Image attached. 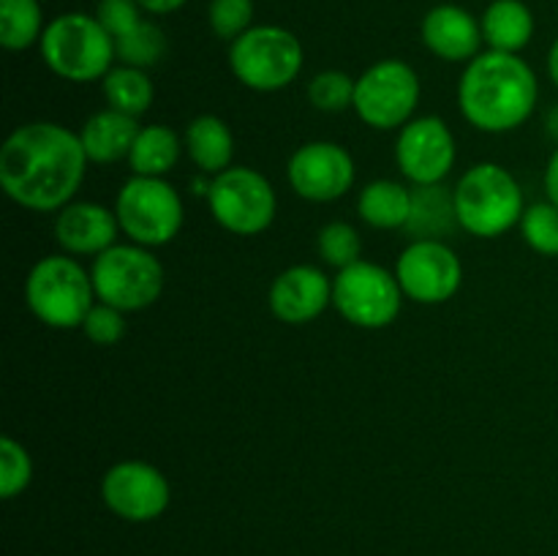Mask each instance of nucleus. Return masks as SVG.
Masks as SVG:
<instances>
[{
  "label": "nucleus",
  "instance_id": "1",
  "mask_svg": "<svg viewBox=\"0 0 558 556\" xmlns=\"http://www.w3.org/2000/svg\"><path fill=\"white\" fill-rule=\"evenodd\" d=\"M80 134L52 120L25 123L0 147V185L31 213H60L71 205L87 172Z\"/></svg>",
  "mask_w": 558,
  "mask_h": 556
},
{
  "label": "nucleus",
  "instance_id": "2",
  "mask_svg": "<svg viewBox=\"0 0 558 556\" xmlns=\"http://www.w3.org/2000/svg\"><path fill=\"white\" fill-rule=\"evenodd\" d=\"M539 82L521 55L483 49L469 60L458 82L463 120L485 134H507L526 123L537 109Z\"/></svg>",
  "mask_w": 558,
  "mask_h": 556
},
{
  "label": "nucleus",
  "instance_id": "3",
  "mask_svg": "<svg viewBox=\"0 0 558 556\" xmlns=\"http://www.w3.org/2000/svg\"><path fill=\"white\" fill-rule=\"evenodd\" d=\"M38 52L54 76L74 85L101 82L118 63L114 38L96 14L85 11H69L49 20L38 41Z\"/></svg>",
  "mask_w": 558,
  "mask_h": 556
},
{
  "label": "nucleus",
  "instance_id": "4",
  "mask_svg": "<svg viewBox=\"0 0 558 556\" xmlns=\"http://www.w3.org/2000/svg\"><path fill=\"white\" fill-rule=\"evenodd\" d=\"M456 194L458 223L474 238L494 240L518 227L526 213L523 189L515 174L494 161H480L458 178Z\"/></svg>",
  "mask_w": 558,
  "mask_h": 556
},
{
  "label": "nucleus",
  "instance_id": "5",
  "mask_svg": "<svg viewBox=\"0 0 558 556\" xmlns=\"http://www.w3.org/2000/svg\"><path fill=\"white\" fill-rule=\"evenodd\" d=\"M25 300L31 314L54 330L82 327L98 303L90 270L71 254L41 256L25 278Z\"/></svg>",
  "mask_w": 558,
  "mask_h": 556
},
{
  "label": "nucleus",
  "instance_id": "6",
  "mask_svg": "<svg viewBox=\"0 0 558 556\" xmlns=\"http://www.w3.org/2000/svg\"><path fill=\"white\" fill-rule=\"evenodd\" d=\"M305 63V49L281 25H254L229 44L234 80L254 93H278L292 85Z\"/></svg>",
  "mask_w": 558,
  "mask_h": 556
},
{
  "label": "nucleus",
  "instance_id": "7",
  "mask_svg": "<svg viewBox=\"0 0 558 556\" xmlns=\"http://www.w3.org/2000/svg\"><path fill=\"white\" fill-rule=\"evenodd\" d=\"M90 278L98 303L136 314V311L150 309L161 298L167 276L153 249L136 243H114L104 254L93 256Z\"/></svg>",
  "mask_w": 558,
  "mask_h": 556
},
{
  "label": "nucleus",
  "instance_id": "8",
  "mask_svg": "<svg viewBox=\"0 0 558 556\" xmlns=\"http://www.w3.org/2000/svg\"><path fill=\"white\" fill-rule=\"evenodd\" d=\"M120 232L136 245L161 249L172 243L185 221V207L174 185L167 178L131 174L114 200Z\"/></svg>",
  "mask_w": 558,
  "mask_h": 556
},
{
  "label": "nucleus",
  "instance_id": "9",
  "mask_svg": "<svg viewBox=\"0 0 558 556\" xmlns=\"http://www.w3.org/2000/svg\"><path fill=\"white\" fill-rule=\"evenodd\" d=\"M423 85L407 60L385 58L354 82V112L374 131H401L420 107Z\"/></svg>",
  "mask_w": 558,
  "mask_h": 556
},
{
  "label": "nucleus",
  "instance_id": "10",
  "mask_svg": "<svg viewBox=\"0 0 558 556\" xmlns=\"http://www.w3.org/2000/svg\"><path fill=\"white\" fill-rule=\"evenodd\" d=\"M207 207L221 229L240 238H254L267 232L276 221L278 196L259 169L232 164L210 180Z\"/></svg>",
  "mask_w": 558,
  "mask_h": 556
},
{
  "label": "nucleus",
  "instance_id": "11",
  "mask_svg": "<svg viewBox=\"0 0 558 556\" xmlns=\"http://www.w3.org/2000/svg\"><path fill=\"white\" fill-rule=\"evenodd\" d=\"M332 305L349 325L385 330L401 314L403 289L396 273L376 262L360 259L332 278Z\"/></svg>",
  "mask_w": 558,
  "mask_h": 556
},
{
  "label": "nucleus",
  "instance_id": "12",
  "mask_svg": "<svg viewBox=\"0 0 558 556\" xmlns=\"http://www.w3.org/2000/svg\"><path fill=\"white\" fill-rule=\"evenodd\" d=\"M396 278L403 298L420 305H441L463 283L461 256L445 240H412L396 262Z\"/></svg>",
  "mask_w": 558,
  "mask_h": 556
},
{
  "label": "nucleus",
  "instance_id": "13",
  "mask_svg": "<svg viewBox=\"0 0 558 556\" xmlns=\"http://www.w3.org/2000/svg\"><path fill=\"white\" fill-rule=\"evenodd\" d=\"M101 501L129 523H150L172 501L167 474L147 461H120L101 478Z\"/></svg>",
  "mask_w": 558,
  "mask_h": 556
},
{
  "label": "nucleus",
  "instance_id": "14",
  "mask_svg": "<svg viewBox=\"0 0 558 556\" xmlns=\"http://www.w3.org/2000/svg\"><path fill=\"white\" fill-rule=\"evenodd\" d=\"M458 161L456 134L436 114L414 118L398 131L396 164L412 185L445 183Z\"/></svg>",
  "mask_w": 558,
  "mask_h": 556
},
{
  "label": "nucleus",
  "instance_id": "15",
  "mask_svg": "<svg viewBox=\"0 0 558 556\" xmlns=\"http://www.w3.org/2000/svg\"><path fill=\"white\" fill-rule=\"evenodd\" d=\"M357 167L352 153L338 142H305L287 164V180L294 194L305 202L327 205L352 191Z\"/></svg>",
  "mask_w": 558,
  "mask_h": 556
},
{
  "label": "nucleus",
  "instance_id": "16",
  "mask_svg": "<svg viewBox=\"0 0 558 556\" xmlns=\"http://www.w3.org/2000/svg\"><path fill=\"white\" fill-rule=\"evenodd\" d=\"M267 303L283 325H308L332 305V278L316 265H292L272 278Z\"/></svg>",
  "mask_w": 558,
  "mask_h": 556
},
{
  "label": "nucleus",
  "instance_id": "17",
  "mask_svg": "<svg viewBox=\"0 0 558 556\" xmlns=\"http://www.w3.org/2000/svg\"><path fill=\"white\" fill-rule=\"evenodd\" d=\"M425 49L445 63H469L485 47L480 20L456 3H439L423 16L420 25Z\"/></svg>",
  "mask_w": 558,
  "mask_h": 556
},
{
  "label": "nucleus",
  "instance_id": "18",
  "mask_svg": "<svg viewBox=\"0 0 558 556\" xmlns=\"http://www.w3.org/2000/svg\"><path fill=\"white\" fill-rule=\"evenodd\" d=\"M120 223L101 202H71L54 216V240L71 256H98L118 243Z\"/></svg>",
  "mask_w": 558,
  "mask_h": 556
},
{
  "label": "nucleus",
  "instance_id": "19",
  "mask_svg": "<svg viewBox=\"0 0 558 556\" xmlns=\"http://www.w3.org/2000/svg\"><path fill=\"white\" fill-rule=\"evenodd\" d=\"M142 125L131 114L118 112V109H101V112L90 114L76 131L90 164H114L129 161V153L134 147L136 134Z\"/></svg>",
  "mask_w": 558,
  "mask_h": 556
},
{
  "label": "nucleus",
  "instance_id": "20",
  "mask_svg": "<svg viewBox=\"0 0 558 556\" xmlns=\"http://www.w3.org/2000/svg\"><path fill=\"white\" fill-rule=\"evenodd\" d=\"M461 229L456 210V194L445 183L412 185V210L403 232L412 240H445Z\"/></svg>",
  "mask_w": 558,
  "mask_h": 556
},
{
  "label": "nucleus",
  "instance_id": "21",
  "mask_svg": "<svg viewBox=\"0 0 558 556\" xmlns=\"http://www.w3.org/2000/svg\"><path fill=\"white\" fill-rule=\"evenodd\" d=\"M485 47L521 55L534 38V14L523 0H490L480 16Z\"/></svg>",
  "mask_w": 558,
  "mask_h": 556
},
{
  "label": "nucleus",
  "instance_id": "22",
  "mask_svg": "<svg viewBox=\"0 0 558 556\" xmlns=\"http://www.w3.org/2000/svg\"><path fill=\"white\" fill-rule=\"evenodd\" d=\"M185 153L196 169L205 174H221L223 169L232 167L234 158V134L218 114H196L183 134Z\"/></svg>",
  "mask_w": 558,
  "mask_h": 556
},
{
  "label": "nucleus",
  "instance_id": "23",
  "mask_svg": "<svg viewBox=\"0 0 558 556\" xmlns=\"http://www.w3.org/2000/svg\"><path fill=\"white\" fill-rule=\"evenodd\" d=\"M412 210V185L379 178L363 185L357 196V216L374 229H403Z\"/></svg>",
  "mask_w": 558,
  "mask_h": 556
},
{
  "label": "nucleus",
  "instance_id": "24",
  "mask_svg": "<svg viewBox=\"0 0 558 556\" xmlns=\"http://www.w3.org/2000/svg\"><path fill=\"white\" fill-rule=\"evenodd\" d=\"M183 150L185 145L174 134V129L163 123L142 125L129 153V167L131 172L145 174V178H167L174 164L180 161Z\"/></svg>",
  "mask_w": 558,
  "mask_h": 556
},
{
  "label": "nucleus",
  "instance_id": "25",
  "mask_svg": "<svg viewBox=\"0 0 558 556\" xmlns=\"http://www.w3.org/2000/svg\"><path fill=\"white\" fill-rule=\"evenodd\" d=\"M101 93L107 98L109 109L131 114V118H142L150 109L153 98H156V87H153L150 74L145 69H134V65L114 63L112 71L101 80Z\"/></svg>",
  "mask_w": 558,
  "mask_h": 556
},
{
  "label": "nucleus",
  "instance_id": "26",
  "mask_svg": "<svg viewBox=\"0 0 558 556\" xmlns=\"http://www.w3.org/2000/svg\"><path fill=\"white\" fill-rule=\"evenodd\" d=\"M44 11L38 0H0V44L9 52H25L44 36Z\"/></svg>",
  "mask_w": 558,
  "mask_h": 556
},
{
  "label": "nucleus",
  "instance_id": "27",
  "mask_svg": "<svg viewBox=\"0 0 558 556\" xmlns=\"http://www.w3.org/2000/svg\"><path fill=\"white\" fill-rule=\"evenodd\" d=\"M114 55H118V63L147 71L161 63V58L167 55V36L156 22L142 20L134 31L114 38Z\"/></svg>",
  "mask_w": 558,
  "mask_h": 556
},
{
  "label": "nucleus",
  "instance_id": "28",
  "mask_svg": "<svg viewBox=\"0 0 558 556\" xmlns=\"http://www.w3.org/2000/svg\"><path fill=\"white\" fill-rule=\"evenodd\" d=\"M316 251H319V259L338 273L363 259V238L352 223L330 221L316 234Z\"/></svg>",
  "mask_w": 558,
  "mask_h": 556
},
{
  "label": "nucleus",
  "instance_id": "29",
  "mask_svg": "<svg viewBox=\"0 0 558 556\" xmlns=\"http://www.w3.org/2000/svg\"><path fill=\"white\" fill-rule=\"evenodd\" d=\"M521 238L539 256H558V205L550 200L526 207L521 223Z\"/></svg>",
  "mask_w": 558,
  "mask_h": 556
},
{
  "label": "nucleus",
  "instance_id": "30",
  "mask_svg": "<svg viewBox=\"0 0 558 556\" xmlns=\"http://www.w3.org/2000/svg\"><path fill=\"white\" fill-rule=\"evenodd\" d=\"M354 82L357 80L349 76L347 71H338V69L319 71V74L311 76L308 82L311 107L327 114L347 112L349 107H354Z\"/></svg>",
  "mask_w": 558,
  "mask_h": 556
},
{
  "label": "nucleus",
  "instance_id": "31",
  "mask_svg": "<svg viewBox=\"0 0 558 556\" xmlns=\"http://www.w3.org/2000/svg\"><path fill=\"white\" fill-rule=\"evenodd\" d=\"M33 483V458L14 436H0V496L16 499Z\"/></svg>",
  "mask_w": 558,
  "mask_h": 556
},
{
  "label": "nucleus",
  "instance_id": "32",
  "mask_svg": "<svg viewBox=\"0 0 558 556\" xmlns=\"http://www.w3.org/2000/svg\"><path fill=\"white\" fill-rule=\"evenodd\" d=\"M207 22L213 36L232 44L254 27V0H210L207 5Z\"/></svg>",
  "mask_w": 558,
  "mask_h": 556
},
{
  "label": "nucleus",
  "instance_id": "33",
  "mask_svg": "<svg viewBox=\"0 0 558 556\" xmlns=\"http://www.w3.org/2000/svg\"><path fill=\"white\" fill-rule=\"evenodd\" d=\"M80 330L96 347H114V343L123 341L125 330H129V322H125V311L107 303H96L90 309V314L85 316Z\"/></svg>",
  "mask_w": 558,
  "mask_h": 556
},
{
  "label": "nucleus",
  "instance_id": "34",
  "mask_svg": "<svg viewBox=\"0 0 558 556\" xmlns=\"http://www.w3.org/2000/svg\"><path fill=\"white\" fill-rule=\"evenodd\" d=\"M145 14L147 11L136 0H98L96 5L98 22L107 27L112 38H120L129 31H134L145 20Z\"/></svg>",
  "mask_w": 558,
  "mask_h": 556
},
{
  "label": "nucleus",
  "instance_id": "35",
  "mask_svg": "<svg viewBox=\"0 0 558 556\" xmlns=\"http://www.w3.org/2000/svg\"><path fill=\"white\" fill-rule=\"evenodd\" d=\"M543 185H545V200H550L554 205H558V145L556 150L550 153L548 164H545Z\"/></svg>",
  "mask_w": 558,
  "mask_h": 556
},
{
  "label": "nucleus",
  "instance_id": "36",
  "mask_svg": "<svg viewBox=\"0 0 558 556\" xmlns=\"http://www.w3.org/2000/svg\"><path fill=\"white\" fill-rule=\"evenodd\" d=\"M136 3L142 5V9L147 11V14L153 16H167V14H174V11L183 9L189 0H136Z\"/></svg>",
  "mask_w": 558,
  "mask_h": 556
},
{
  "label": "nucleus",
  "instance_id": "37",
  "mask_svg": "<svg viewBox=\"0 0 558 556\" xmlns=\"http://www.w3.org/2000/svg\"><path fill=\"white\" fill-rule=\"evenodd\" d=\"M548 76H550V82L558 87V36L548 49Z\"/></svg>",
  "mask_w": 558,
  "mask_h": 556
},
{
  "label": "nucleus",
  "instance_id": "38",
  "mask_svg": "<svg viewBox=\"0 0 558 556\" xmlns=\"http://www.w3.org/2000/svg\"><path fill=\"white\" fill-rule=\"evenodd\" d=\"M545 131H548L550 140L558 145V104L556 107H550L548 114H545Z\"/></svg>",
  "mask_w": 558,
  "mask_h": 556
}]
</instances>
